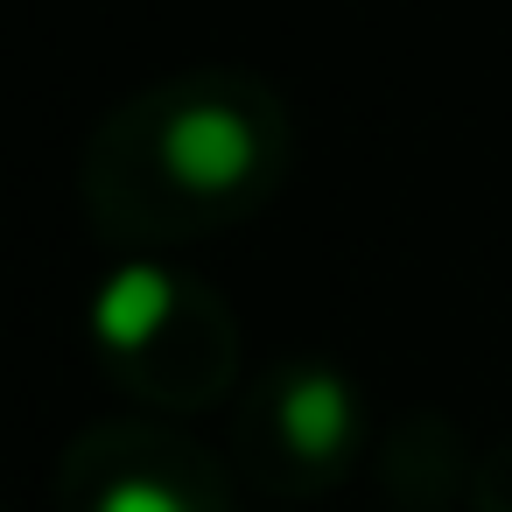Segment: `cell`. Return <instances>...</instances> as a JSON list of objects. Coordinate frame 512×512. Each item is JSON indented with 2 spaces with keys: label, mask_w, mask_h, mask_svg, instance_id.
<instances>
[{
  "label": "cell",
  "mask_w": 512,
  "mask_h": 512,
  "mask_svg": "<svg viewBox=\"0 0 512 512\" xmlns=\"http://www.w3.org/2000/svg\"><path fill=\"white\" fill-rule=\"evenodd\" d=\"M99 512H183V498L162 484H120V491H106Z\"/></svg>",
  "instance_id": "obj_4"
},
{
  "label": "cell",
  "mask_w": 512,
  "mask_h": 512,
  "mask_svg": "<svg viewBox=\"0 0 512 512\" xmlns=\"http://www.w3.org/2000/svg\"><path fill=\"white\" fill-rule=\"evenodd\" d=\"M99 337L106 344H141V337H155V323L169 316V281L155 274V267H127L106 295H99Z\"/></svg>",
  "instance_id": "obj_2"
},
{
  "label": "cell",
  "mask_w": 512,
  "mask_h": 512,
  "mask_svg": "<svg viewBox=\"0 0 512 512\" xmlns=\"http://www.w3.org/2000/svg\"><path fill=\"white\" fill-rule=\"evenodd\" d=\"M162 155L190 190H232L253 169V127L239 113H225V106H197V113H183L169 127Z\"/></svg>",
  "instance_id": "obj_1"
},
{
  "label": "cell",
  "mask_w": 512,
  "mask_h": 512,
  "mask_svg": "<svg viewBox=\"0 0 512 512\" xmlns=\"http://www.w3.org/2000/svg\"><path fill=\"white\" fill-rule=\"evenodd\" d=\"M288 435L302 449H337V435H344V393L330 379H302L288 393Z\"/></svg>",
  "instance_id": "obj_3"
}]
</instances>
